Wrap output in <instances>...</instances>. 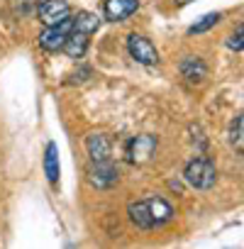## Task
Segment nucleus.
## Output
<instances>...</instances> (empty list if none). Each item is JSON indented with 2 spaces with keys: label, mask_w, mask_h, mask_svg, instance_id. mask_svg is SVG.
<instances>
[{
  "label": "nucleus",
  "mask_w": 244,
  "mask_h": 249,
  "mask_svg": "<svg viewBox=\"0 0 244 249\" xmlns=\"http://www.w3.org/2000/svg\"><path fill=\"white\" fill-rule=\"evenodd\" d=\"M183 178H186L193 188L208 191V188H212L215 181H217V169H215V164H212L208 157H195L193 161H188V166H186V171H183Z\"/></svg>",
  "instance_id": "1"
},
{
  "label": "nucleus",
  "mask_w": 244,
  "mask_h": 249,
  "mask_svg": "<svg viewBox=\"0 0 244 249\" xmlns=\"http://www.w3.org/2000/svg\"><path fill=\"white\" fill-rule=\"evenodd\" d=\"M120 181V169L105 159V161H93L88 166V183L93 188H112Z\"/></svg>",
  "instance_id": "2"
},
{
  "label": "nucleus",
  "mask_w": 244,
  "mask_h": 249,
  "mask_svg": "<svg viewBox=\"0 0 244 249\" xmlns=\"http://www.w3.org/2000/svg\"><path fill=\"white\" fill-rule=\"evenodd\" d=\"M157 152V137L152 135H137L127 142V149H125V157L130 164H147Z\"/></svg>",
  "instance_id": "3"
},
{
  "label": "nucleus",
  "mask_w": 244,
  "mask_h": 249,
  "mask_svg": "<svg viewBox=\"0 0 244 249\" xmlns=\"http://www.w3.org/2000/svg\"><path fill=\"white\" fill-rule=\"evenodd\" d=\"M127 52H130V56H132L135 61H139V64H144V66L159 64V52H157V47H154L147 37H142V35H137V32L127 37Z\"/></svg>",
  "instance_id": "4"
},
{
  "label": "nucleus",
  "mask_w": 244,
  "mask_h": 249,
  "mask_svg": "<svg viewBox=\"0 0 244 249\" xmlns=\"http://www.w3.org/2000/svg\"><path fill=\"white\" fill-rule=\"evenodd\" d=\"M66 18H71V5L66 0H42L39 20H42L44 27H54V25L64 22Z\"/></svg>",
  "instance_id": "5"
},
{
  "label": "nucleus",
  "mask_w": 244,
  "mask_h": 249,
  "mask_svg": "<svg viewBox=\"0 0 244 249\" xmlns=\"http://www.w3.org/2000/svg\"><path fill=\"white\" fill-rule=\"evenodd\" d=\"M71 30H73L71 18H66L64 22H59V25H54V27H47V30L39 35V47L47 49V52H59V49L64 47V42H66V37H69Z\"/></svg>",
  "instance_id": "6"
},
{
  "label": "nucleus",
  "mask_w": 244,
  "mask_h": 249,
  "mask_svg": "<svg viewBox=\"0 0 244 249\" xmlns=\"http://www.w3.org/2000/svg\"><path fill=\"white\" fill-rule=\"evenodd\" d=\"M137 8H139V0H105L103 15L110 22H122V20H127L130 15H135Z\"/></svg>",
  "instance_id": "7"
},
{
  "label": "nucleus",
  "mask_w": 244,
  "mask_h": 249,
  "mask_svg": "<svg viewBox=\"0 0 244 249\" xmlns=\"http://www.w3.org/2000/svg\"><path fill=\"white\" fill-rule=\"evenodd\" d=\"M181 76L191 83V86H200L208 78V66L200 56H186L181 61Z\"/></svg>",
  "instance_id": "8"
},
{
  "label": "nucleus",
  "mask_w": 244,
  "mask_h": 249,
  "mask_svg": "<svg viewBox=\"0 0 244 249\" xmlns=\"http://www.w3.org/2000/svg\"><path fill=\"white\" fill-rule=\"evenodd\" d=\"M86 149H88L90 161H105L112 154V144H110V140L103 132H90L86 137Z\"/></svg>",
  "instance_id": "9"
},
{
  "label": "nucleus",
  "mask_w": 244,
  "mask_h": 249,
  "mask_svg": "<svg viewBox=\"0 0 244 249\" xmlns=\"http://www.w3.org/2000/svg\"><path fill=\"white\" fill-rule=\"evenodd\" d=\"M61 52H66V56H71V59H83V54L88 52V35L71 30L64 47H61Z\"/></svg>",
  "instance_id": "10"
},
{
  "label": "nucleus",
  "mask_w": 244,
  "mask_h": 249,
  "mask_svg": "<svg viewBox=\"0 0 244 249\" xmlns=\"http://www.w3.org/2000/svg\"><path fill=\"white\" fill-rule=\"evenodd\" d=\"M71 25H73V30H76V32H83V35H88V37H90L93 32H98L100 20H98V15L81 10L78 15H73V18H71Z\"/></svg>",
  "instance_id": "11"
},
{
  "label": "nucleus",
  "mask_w": 244,
  "mask_h": 249,
  "mask_svg": "<svg viewBox=\"0 0 244 249\" xmlns=\"http://www.w3.org/2000/svg\"><path fill=\"white\" fill-rule=\"evenodd\" d=\"M44 174L52 183L59 181V149H56L54 142H49L47 149H44Z\"/></svg>",
  "instance_id": "12"
},
{
  "label": "nucleus",
  "mask_w": 244,
  "mask_h": 249,
  "mask_svg": "<svg viewBox=\"0 0 244 249\" xmlns=\"http://www.w3.org/2000/svg\"><path fill=\"white\" fill-rule=\"evenodd\" d=\"M242 127H244V120H242V115H237L234 117V122H232V127H229V142H232V147L242 154V149H244V142H242Z\"/></svg>",
  "instance_id": "13"
},
{
  "label": "nucleus",
  "mask_w": 244,
  "mask_h": 249,
  "mask_svg": "<svg viewBox=\"0 0 244 249\" xmlns=\"http://www.w3.org/2000/svg\"><path fill=\"white\" fill-rule=\"evenodd\" d=\"M220 22V13H210V15H205L200 22H195L191 30H188V35H200V32H208L210 27H215Z\"/></svg>",
  "instance_id": "14"
},
{
  "label": "nucleus",
  "mask_w": 244,
  "mask_h": 249,
  "mask_svg": "<svg viewBox=\"0 0 244 249\" xmlns=\"http://www.w3.org/2000/svg\"><path fill=\"white\" fill-rule=\"evenodd\" d=\"M242 35H244V27L239 25L232 35H229V42H227V47L232 49V52H242V47H244V42H242Z\"/></svg>",
  "instance_id": "15"
},
{
  "label": "nucleus",
  "mask_w": 244,
  "mask_h": 249,
  "mask_svg": "<svg viewBox=\"0 0 244 249\" xmlns=\"http://www.w3.org/2000/svg\"><path fill=\"white\" fill-rule=\"evenodd\" d=\"M176 3H181V5H183V3H188V0H176Z\"/></svg>",
  "instance_id": "16"
}]
</instances>
